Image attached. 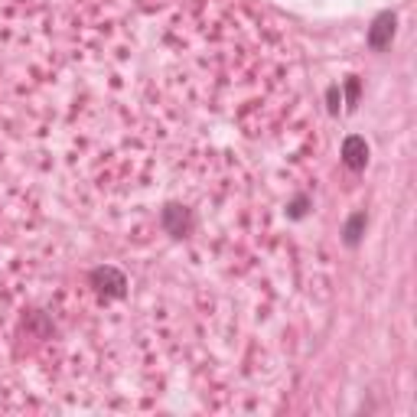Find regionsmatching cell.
I'll use <instances>...</instances> for the list:
<instances>
[{
	"label": "cell",
	"mask_w": 417,
	"mask_h": 417,
	"mask_svg": "<svg viewBox=\"0 0 417 417\" xmlns=\"http://www.w3.org/2000/svg\"><path fill=\"white\" fill-rule=\"evenodd\" d=\"M392 36H394V13H382V17L375 20L372 30H368V43L375 49H385V46L392 43Z\"/></svg>",
	"instance_id": "6da1fadb"
},
{
	"label": "cell",
	"mask_w": 417,
	"mask_h": 417,
	"mask_svg": "<svg viewBox=\"0 0 417 417\" xmlns=\"http://www.w3.org/2000/svg\"><path fill=\"white\" fill-rule=\"evenodd\" d=\"M342 160H346V167H352V170H362L368 160V144L362 137H349V140L342 144Z\"/></svg>",
	"instance_id": "7a4b0ae2"
},
{
	"label": "cell",
	"mask_w": 417,
	"mask_h": 417,
	"mask_svg": "<svg viewBox=\"0 0 417 417\" xmlns=\"http://www.w3.org/2000/svg\"><path fill=\"white\" fill-rule=\"evenodd\" d=\"M362 229H365V212L352 215V219H349V225H346V241H349V245H356V241H358V235H362Z\"/></svg>",
	"instance_id": "3957f363"
},
{
	"label": "cell",
	"mask_w": 417,
	"mask_h": 417,
	"mask_svg": "<svg viewBox=\"0 0 417 417\" xmlns=\"http://www.w3.org/2000/svg\"><path fill=\"white\" fill-rule=\"evenodd\" d=\"M349 98H352V102H356V98H358V82H356V78H352V82H349Z\"/></svg>",
	"instance_id": "277c9868"
}]
</instances>
